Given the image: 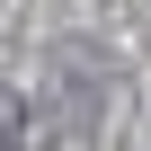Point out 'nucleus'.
Wrapping results in <instances>:
<instances>
[{"mask_svg": "<svg viewBox=\"0 0 151 151\" xmlns=\"http://www.w3.org/2000/svg\"><path fill=\"white\" fill-rule=\"evenodd\" d=\"M0 151H18V98H0Z\"/></svg>", "mask_w": 151, "mask_h": 151, "instance_id": "obj_1", "label": "nucleus"}]
</instances>
